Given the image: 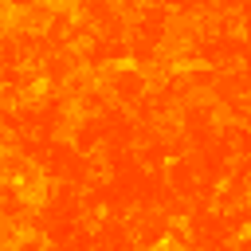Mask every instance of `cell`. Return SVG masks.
I'll list each match as a JSON object with an SVG mask.
<instances>
[{
  "label": "cell",
  "mask_w": 251,
  "mask_h": 251,
  "mask_svg": "<svg viewBox=\"0 0 251 251\" xmlns=\"http://www.w3.org/2000/svg\"><path fill=\"white\" fill-rule=\"evenodd\" d=\"M114 67H118V71H133L137 63H133V59H114Z\"/></svg>",
  "instance_id": "1"
}]
</instances>
